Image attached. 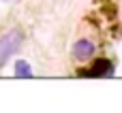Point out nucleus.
I'll use <instances>...</instances> for the list:
<instances>
[{"instance_id":"nucleus-4","label":"nucleus","mask_w":122,"mask_h":113,"mask_svg":"<svg viewBox=\"0 0 122 113\" xmlns=\"http://www.w3.org/2000/svg\"><path fill=\"white\" fill-rule=\"evenodd\" d=\"M15 75H17V77H26V79H30V77H32V68H30V64H28L26 60H17V64H15Z\"/></svg>"},{"instance_id":"nucleus-3","label":"nucleus","mask_w":122,"mask_h":113,"mask_svg":"<svg viewBox=\"0 0 122 113\" xmlns=\"http://www.w3.org/2000/svg\"><path fill=\"white\" fill-rule=\"evenodd\" d=\"M84 75H90V77H109L114 75V64L107 62V60H99L90 71H86Z\"/></svg>"},{"instance_id":"nucleus-1","label":"nucleus","mask_w":122,"mask_h":113,"mask_svg":"<svg viewBox=\"0 0 122 113\" xmlns=\"http://www.w3.org/2000/svg\"><path fill=\"white\" fill-rule=\"evenodd\" d=\"M21 45V32L17 28L9 30L6 34L0 36V68L11 60V56H15V51Z\"/></svg>"},{"instance_id":"nucleus-2","label":"nucleus","mask_w":122,"mask_h":113,"mask_svg":"<svg viewBox=\"0 0 122 113\" xmlns=\"http://www.w3.org/2000/svg\"><path fill=\"white\" fill-rule=\"evenodd\" d=\"M92 53H94V45H92L88 38H79V41L73 45V56H75L77 60H88Z\"/></svg>"}]
</instances>
